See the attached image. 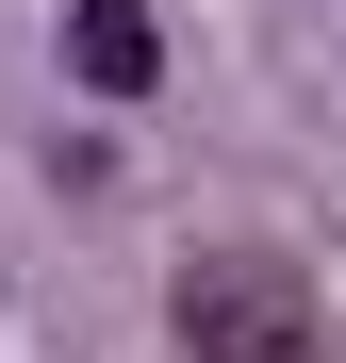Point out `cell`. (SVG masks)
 Instances as JSON below:
<instances>
[{
    "label": "cell",
    "mask_w": 346,
    "mask_h": 363,
    "mask_svg": "<svg viewBox=\"0 0 346 363\" xmlns=\"http://www.w3.org/2000/svg\"><path fill=\"white\" fill-rule=\"evenodd\" d=\"M67 83H83V99H149V83H165L149 0H67Z\"/></svg>",
    "instance_id": "cell-2"
},
{
    "label": "cell",
    "mask_w": 346,
    "mask_h": 363,
    "mask_svg": "<svg viewBox=\"0 0 346 363\" xmlns=\"http://www.w3.org/2000/svg\"><path fill=\"white\" fill-rule=\"evenodd\" d=\"M165 347L182 363H330V297L297 281V248H198L165 281Z\"/></svg>",
    "instance_id": "cell-1"
}]
</instances>
